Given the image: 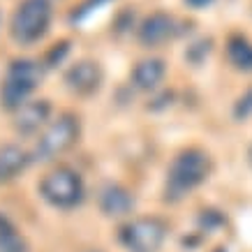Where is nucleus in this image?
Segmentation results:
<instances>
[{"label": "nucleus", "mask_w": 252, "mask_h": 252, "mask_svg": "<svg viewBox=\"0 0 252 252\" xmlns=\"http://www.w3.org/2000/svg\"><path fill=\"white\" fill-rule=\"evenodd\" d=\"M234 114H236V118H248V116L252 114V91H248L243 97L238 99Z\"/></svg>", "instance_id": "16"}, {"label": "nucleus", "mask_w": 252, "mask_h": 252, "mask_svg": "<svg viewBox=\"0 0 252 252\" xmlns=\"http://www.w3.org/2000/svg\"><path fill=\"white\" fill-rule=\"evenodd\" d=\"M248 158H250V162H252V146H250V153H248Z\"/></svg>", "instance_id": "18"}, {"label": "nucleus", "mask_w": 252, "mask_h": 252, "mask_svg": "<svg viewBox=\"0 0 252 252\" xmlns=\"http://www.w3.org/2000/svg\"><path fill=\"white\" fill-rule=\"evenodd\" d=\"M86 252H97V250H86Z\"/></svg>", "instance_id": "19"}, {"label": "nucleus", "mask_w": 252, "mask_h": 252, "mask_svg": "<svg viewBox=\"0 0 252 252\" xmlns=\"http://www.w3.org/2000/svg\"><path fill=\"white\" fill-rule=\"evenodd\" d=\"M174 35H176V21L169 14H164V12H155V14L146 16L137 31L139 42L144 46H148V49L164 44Z\"/></svg>", "instance_id": "10"}, {"label": "nucleus", "mask_w": 252, "mask_h": 252, "mask_svg": "<svg viewBox=\"0 0 252 252\" xmlns=\"http://www.w3.org/2000/svg\"><path fill=\"white\" fill-rule=\"evenodd\" d=\"M190 7H194V9H201V7H206V5H211L213 0H185Z\"/></svg>", "instance_id": "17"}, {"label": "nucleus", "mask_w": 252, "mask_h": 252, "mask_svg": "<svg viewBox=\"0 0 252 252\" xmlns=\"http://www.w3.org/2000/svg\"><path fill=\"white\" fill-rule=\"evenodd\" d=\"M167 222L158 215H141L123 222L118 229V241L127 252H160L167 238Z\"/></svg>", "instance_id": "6"}, {"label": "nucleus", "mask_w": 252, "mask_h": 252, "mask_svg": "<svg viewBox=\"0 0 252 252\" xmlns=\"http://www.w3.org/2000/svg\"><path fill=\"white\" fill-rule=\"evenodd\" d=\"M227 54H229V61L238 69L252 72V44L245 37H238V35L231 37L229 44H227Z\"/></svg>", "instance_id": "14"}, {"label": "nucleus", "mask_w": 252, "mask_h": 252, "mask_svg": "<svg viewBox=\"0 0 252 252\" xmlns=\"http://www.w3.org/2000/svg\"><path fill=\"white\" fill-rule=\"evenodd\" d=\"M37 190L46 204L58 211H72L86 197V185L81 174L67 164H58L51 171H46L39 181Z\"/></svg>", "instance_id": "4"}, {"label": "nucleus", "mask_w": 252, "mask_h": 252, "mask_svg": "<svg viewBox=\"0 0 252 252\" xmlns=\"http://www.w3.org/2000/svg\"><path fill=\"white\" fill-rule=\"evenodd\" d=\"M99 211L109 218H127L134 211V197L121 183H104L97 192Z\"/></svg>", "instance_id": "9"}, {"label": "nucleus", "mask_w": 252, "mask_h": 252, "mask_svg": "<svg viewBox=\"0 0 252 252\" xmlns=\"http://www.w3.org/2000/svg\"><path fill=\"white\" fill-rule=\"evenodd\" d=\"M211 174V158L201 148H185L176 155L167 169L164 199L178 201L204 183Z\"/></svg>", "instance_id": "1"}, {"label": "nucleus", "mask_w": 252, "mask_h": 252, "mask_svg": "<svg viewBox=\"0 0 252 252\" xmlns=\"http://www.w3.org/2000/svg\"><path fill=\"white\" fill-rule=\"evenodd\" d=\"M44 77V65L31 58H14L5 69L0 81V107L14 114L26 102H31L32 93L39 88Z\"/></svg>", "instance_id": "2"}, {"label": "nucleus", "mask_w": 252, "mask_h": 252, "mask_svg": "<svg viewBox=\"0 0 252 252\" xmlns=\"http://www.w3.org/2000/svg\"><path fill=\"white\" fill-rule=\"evenodd\" d=\"M31 151L21 148L19 144H2L0 146V185L12 183L14 178H19L31 167Z\"/></svg>", "instance_id": "11"}, {"label": "nucleus", "mask_w": 252, "mask_h": 252, "mask_svg": "<svg viewBox=\"0 0 252 252\" xmlns=\"http://www.w3.org/2000/svg\"><path fill=\"white\" fill-rule=\"evenodd\" d=\"M69 51V42H61V44H56L44 58V67H56L58 63H63V58L67 56Z\"/></svg>", "instance_id": "15"}, {"label": "nucleus", "mask_w": 252, "mask_h": 252, "mask_svg": "<svg viewBox=\"0 0 252 252\" xmlns=\"http://www.w3.org/2000/svg\"><path fill=\"white\" fill-rule=\"evenodd\" d=\"M167 74V65L162 58H146V61H139L132 69V84L137 91H155L158 86L162 84V79Z\"/></svg>", "instance_id": "12"}, {"label": "nucleus", "mask_w": 252, "mask_h": 252, "mask_svg": "<svg viewBox=\"0 0 252 252\" xmlns=\"http://www.w3.org/2000/svg\"><path fill=\"white\" fill-rule=\"evenodd\" d=\"M49 121H51V102L39 97V99L26 102L21 109H16L12 125H14L16 134H21V137H35V134H39L49 125Z\"/></svg>", "instance_id": "8"}, {"label": "nucleus", "mask_w": 252, "mask_h": 252, "mask_svg": "<svg viewBox=\"0 0 252 252\" xmlns=\"http://www.w3.org/2000/svg\"><path fill=\"white\" fill-rule=\"evenodd\" d=\"M79 134H81L79 116L72 111L58 114L54 121H49V125L35 139V146L31 151L32 162H51L61 158L79 141Z\"/></svg>", "instance_id": "3"}, {"label": "nucleus", "mask_w": 252, "mask_h": 252, "mask_svg": "<svg viewBox=\"0 0 252 252\" xmlns=\"http://www.w3.org/2000/svg\"><path fill=\"white\" fill-rule=\"evenodd\" d=\"M63 81H65L69 93H74L79 97H91V95H95L102 88L104 72L99 67V63L84 58V61H77L74 65H69L65 69Z\"/></svg>", "instance_id": "7"}, {"label": "nucleus", "mask_w": 252, "mask_h": 252, "mask_svg": "<svg viewBox=\"0 0 252 252\" xmlns=\"http://www.w3.org/2000/svg\"><path fill=\"white\" fill-rule=\"evenodd\" d=\"M54 7L49 0H21L9 21V35L16 44L31 46L49 32Z\"/></svg>", "instance_id": "5"}, {"label": "nucleus", "mask_w": 252, "mask_h": 252, "mask_svg": "<svg viewBox=\"0 0 252 252\" xmlns=\"http://www.w3.org/2000/svg\"><path fill=\"white\" fill-rule=\"evenodd\" d=\"M0 252H28L23 234L5 213H0Z\"/></svg>", "instance_id": "13"}]
</instances>
